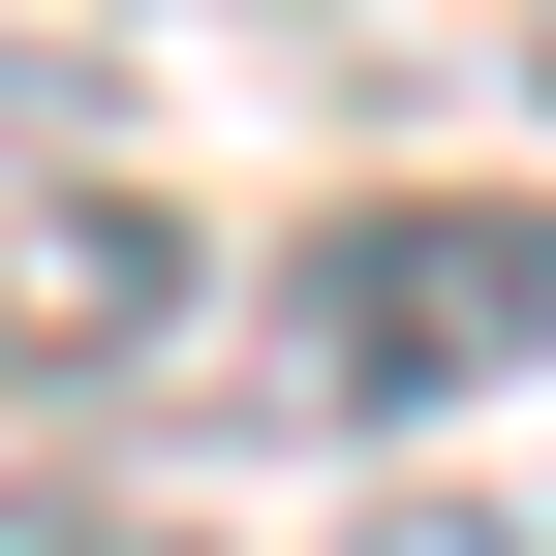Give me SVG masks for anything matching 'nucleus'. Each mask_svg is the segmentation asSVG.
<instances>
[{
	"instance_id": "obj_1",
	"label": "nucleus",
	"mask_w": 556,
	"mask_h": 556,
	"mask_svg": "<svg viewBox=\"0 0 556 556\" xmlns=\"http://www.w3.org/2000/svg\"><path fill=\"white\" fill-rule=\"evenodd\" d=\"M248 371H278V433H464L495 371H556V186H340V217H278Z\"/></svg>"
},
{
	"instance_id": "obj_2",
	"label": "nucleus",
	"mask_w": 556,
	"mask_h": 556,
	"mask_svg": "<svg viewBox=\"0 0 556 556\" xmlns=\"http://www.w3.org/2000/svg\"><path fill=\"white\" fill-rule=\"evenodd\" d=\"M186 309H217V248H186L155 186H93V155H31V186H0V433L155 402V371H186Z\"/></svg>"
},
{
	"instance_id": "obj_3",
	"label": "nucleus",
	"mask_w": 556,
	"mask_h": 556,
	"mask_svg": "<svg viewBox=\"0 0 556 556\" xmlns=\"http://www.w3.org/2000/svg\"><path fill=\"white\" fill-rule=\"evenodd\" d=\"M62 93H93V62H31V31H0V186H31V155H62Z\"/></svg>"
},
{
	"instance_id": "obj_4",
	"label": "nucleus",
	"mask_w": 556,
	"mask_h": 556,
	"mask_svg": "<svg viewBox=\"0 0 556 556\" xmlns=\"http://www.w3.org/2000/svg\"><path fill=\"white\" fill-rule=\"evenodd\" d=\"M371 556H526V526H464V495H402V526H371Z\"/></svg>"
},
{
	"instance_id": "obj_5",
	"label": "nucleus",
	"mask_w": 556,
	"mask_h": 556,
	"mask_svg": "<svg viewBox=\"0 0 556 556\" xmlns=\"http://www.w3.org/2000/svg\"><path fill=\"white\" fill-rule=\"evenodd\" d=\"M0 556H124V526H62V495H0Z\"/></svg>"
},
{
	"instance_id": "obj_6",
	"label": "nucleus",
	"mask_w": 556,
	"mask_h": 556,
	"mask_svg": "<svg viewBox=\"0 0 556 556\" xmlns=\"http://www.w3.org/2000/svg\"><path fill=\"white\" fill-rule=\"evenodd\" d=\"M526 62H556V0H526Z\"/></svg>"
}]
</instances>
